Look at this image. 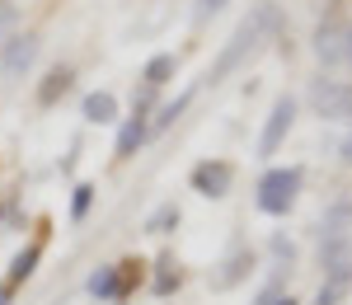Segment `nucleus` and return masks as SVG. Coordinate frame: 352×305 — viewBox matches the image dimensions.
<instances>
[{
  "instance_id": "a878e982",
  "label": "nucleus",
  "mask_w": 352,
  "mask_h": 305,
  "mask_svg": "<svg viewBox=\"0 0 352 305\" xmlns=\"http://www.w3.org/2000/svg\"><path fill=\"white\" fill-rule=\"evenodd\" d=\"M14 301V286H10V282H0V305H10Z\"/></svg>"
},
{
  "instance_id": "aec40b11",
  "label": "nucleus",
  "mask_w": 352,
  "mask_h": 305,
  "mask_svg": "<svg viewBox=\"0 0 352 305\" xmlns=\"http://www.w3.org/2000/svg\"><path fill=\"white\" fill-rule=\"evenodd\" d=\"M89 207H94V183H76L71 188V221L80 225L89 216Z\"/></svg>"
},
{
  "instance_id": "39448f33",
  "label": "nucleus",
  "mask_w": 352,
  "mask_h": 305,
  "mask_svg": "<svg viewBox=\"0 0 352 305\" xmlns=\"http://www.w3.org/2000/svg\"><path fill=\"white\" fill-rule=\"evenodd\" d=\"M230 183H235V165L230 160H202L188 174V188L197 197H212V202H221V197L230 193Z\"/></svg>"
},
{
  "instance_id": "f8f14e48",
  "label": "nucleus",
  "mask_w": 352,
  "mask_h": 305,
  "mask_svg": "<svg viewBox=\"0 0 352 305\" xmlns=\"http://www.w3.org/2000/svg\"><path fill=\"white\" fill-rule=\"evenodd\" d=\"M38 263H43V245H28V249H19L14 258H10V273H5V282L19 291L33 273H38Z\"/></svg>"
},
{
  "instance_id": "a211bd4d",
  "label": "nucleus",
  "mask_w": 352,
  "mask_h": 305,
  "mask_svg": "<svg viewBox=\"0 0 352 305\" xmlns=\"http://www.w3.org/2000/svg\"><path fill=\"white\" fill-rule=\"evenodd\" d=\"M155 268H160V273H155V282H151V286H155V296H169V291H179L184 273H179V263H174L169 253H164V258L155 263Z\"/></svg>"
},
{
  "instance_id": "7ed1b4c3",
  "label": "nucleus",
  "mask_w": 352,
  "mask_h": 305,
  "mask_svg": "<svg viewBox=\"0 0 352 305\" xmlns=\"http://www.w3.org/2000/svg\"><path fill=\"white\" fill-rule=\"evenodd\" d=\"M296 127V99L292 94H277L268 109V122H263V132H258V160H272L277 150H282V141L287 132Z\"/></svg>"
},
{
  "instance_id": "ddd939ff",
  "label": "nucleus",
  "mask_w": 352,
  "mask_h": 305,
  "mask_svg": "<svg viewBox=\"0 0 352 305\" xmlns=\"http://www.w3.org/2000/svg\"><path fill=\"white\" fill-rule=\"evenodd\" d=\"M71 80H76V76H71V66H52V71L43 76V84H38V109H52L56 99L71 89Z\"/></svg>"
},
{
  "instance_id": "bb28decb",
  "label": "nucleus",
  "mask_w": 352,
  "mask_h": 305,
  "mask_svg": "<svg viewBox=\"0 0 352 305\" xmlns=\"http://www.w3.org/2000/svg\"><path fill=\"white\" fill-rule=\"evenodd\" d=\"M272 301H277V286H268V291H263V296H258L254 305H272Z\"/></svg>"
},
{
  "instance_id": "f03ea898",
  "label": "nucleus",
  "mask_w": 352,
  "mask_h": 305,
  "mask_svg": "<svg viewBox=\"0 0 352 305\" xmlns=\"http://www.w3.org/2000/svg\"><path fill=\"white\" fill-rule=\"evenodd\" d=\"M300 174L296 165H287V169H268L263 179H258V193H254V202H258V212L263 216H287L292 207H296V197H300Z\"/></svg>"
},
{
  "instance_id": "c85d7f7f",
  "label": "nucleus",
  "mask_w": 352,
  "mask_h": 305,
  "mask_svg": "<svg viewBox=\"0 0 352 305\" xmlns=\"http://www.w3.org/2000/svg\"><path fill=\"white\" fill-rule=\"evenodd\" d=\"M0 216H5V207H0Z\"/></svg>"
},
{
  "instance_id": "393cba45",
  "label": "nucleus",
  "mask_w": 352,
  "mask_h": 305,
  "mask_svg": "<svg viewBox=\"0 0 352 305\" xmlns=\"http://www.w3.org/2000/svg\"><path fill=\"white\" fill-rule=\"evenodd\" d=\"M338 160L352 169V127H348V137H343V146H338Z\"/></svg>"
},
{
  "instance_id": "9b49d317",
  "label": "nucleus",
  "mask_w": 352,
  "mask_h": 305,
  "mask_svg": "<svg viewBox=\"0 0 352 305\" xmlns=\"http://www.w3.org/2000/svg\"><path fill=\"white\" fill-rule=\"evenodd\" d=\"M315 56H320V66H338V56H343V24L338 19H324L315 28Z\"/></svg>"
},
{
  "instance_id": "4468645a",
  "label": "nucleus",
  "mask_w": 352,
  "mask_h": 305,
  "mask_svg": "<svg viewBox=\"0 0 352 305\" xmlns=\"http://www.w3.org/2000/svg\"><path fill=\"white\" fill-rule=\"evenodd\" d=\"M179 76V56L174 52H155L151 61H146V71H141V80L151 84V89H160V84H169Z\"/></svg>"
},
{
  "instance_id": "423d86ee",
  "label": "nucleus",
  "mask_w": 352,
  "mask_h": 305,
  "mask_svg": "<svg viewBox=\"0 0 352 305\" xmlns=\"http://www.w3.org/2000/svg\"><path fill=\"white\" fill-rule=\"evenodd\" d=\"M33 61H38V33H14V38L0 43V71H5V80H24L28 71H33Z\"/></svg>"
},
{
  "instance_id": "b1692460",
  "label": "nucleus",
  "mask_w": 352,
  "mask_h": 305,
  "mask_svg": "<svg viewBox=\"0 0 352 305\" xmlns=\"http://www.w3.org/2000/svg\"><path fill=\"white\" fill-rule=\"evenodd\" d=\"M338 66L352 71V24H343V56H338Z\"/></svg>"
},
{
  "instance_id": "f257e3e1",
  "label": "nucleus",
  "mask_w": 352,
  "mask_h": 305,
  "mask_svg": "<svg viewBox=\"0 0 352 305\" xmlns=\"http://www.w3.org/2000/svg\"><path fill=\"white\" fill-rule=\"evenodd\" d=\"M272 24H277V5H258V10H254V14H249V19H244V24L230 33V43H226V52L217 56V66H212V76H207V80H212V84L226 80V76L240 66L244 56L258 47V38H263Z\"/></svg>"
},
{
  "instance_id": "5701e85b",
  "label": "nucleus",
  "mask_w": 352,
  "mask_h": 305,
  "mask_svg": "<svg viewBox=\"0 0 352 305\" xmlns=\"http://www.w3.org/2000/svg\"><path fill=\"white\" fill-rule=\"evenodd\" d=\"M272 253H277L282 263H292V258H296V245H292V240H282V235H272Z\"/></svg>"
},
{
  "instance_id": "4be33fe9",
  "label": "nucleus",
  "mask_w": 352,
  "mask_h": 305,
  "mask_svg": "<svg viewBox=\"0 0 352 305\" xmlns=\"http://www.w3.org/2000/svg\"><path fill=\"white\" fill-rule=\"evenodd\" d=\"M226 5H230V0H192V19H197V24H207V19L221 14Z\"/></svg>"
},
{
  "instance_id": "6e6552de",
  "label": "nucleus",
  "mask_w": 352,
  "mask_h": 305,
  "mask_svg": "<svg viewBox=\"0 0 352 305\" xmlns=\"http://www.w3.org/2000/svg\"><path fill=\"white\" fill-rule=\"evenodd\" d=\"M320 268L324 278H352V235L320 240Z\"/></svg>"
},
{
  "instance_id": "1a4fd4ad",
  "label": "nucleus",
  "mask_w": 352,
  "mask_h": 305,
  "mask_svg": "<svg viewBox=\"0 0 352 305\" xmlns=\"http://www.w3.org/2000/svg\"><path fill=\"white\" fill-rule=\"evenodd\" d=\"M80 117L89 122V127H109V122H118V94H109V89H89L80 99Z\"/></svg>"
},
{
  "instance_id": "cd10ccee",
  "label": "nucleus",
  "mask_w": 352,
  "mask_h": 305,
  "mask_svg": "<svg viewBox=\"0 0 352 305\" xmlns=\"http://www.w3.org/2000/svg\"><path fill=\"white\" fill-rule=\"evenodd\" d=\"M272 305H300V301H292V296H277V301H272Z\"/></svg>"
},
{
  "instance_id": "f3484780",
  "label": "nucleus",
  "mask_w": 352,
  "mask_h": 305,
  "mask_svg": "<svg viewBox=\"0 0 352 305\" xmlns=\"http://www.w3.org/2000/svg\"><path fill=\"white\" fill-rule=\"evenodd\" d=\"M249 263H254V258H249V249H235L230 258H226V273H217V278H212V286H217V291L235 286V282H240L244 273H249Z\"/></svg>"
},
{
  "instance_id": "9d476101",
  "label": "nucleus",
  "mask_w": 352,
  "mask_h": 305,
  "mask_svg": "<svg viewBox=\"0 0 352 305\" xmlns=\"http://www.w3.org/2000/svg\"><path fill=\"white\" fill-rule=\"evenodd\" d=\"M85 291H89L94 301H122V296H127V286H122V268H118V263H104L99 273H89Z\"/></svg>"
},
{
  "instance_id": "6ab92c4d",
  "label": "nucleus",
  "mask_w": 352,
  "mask_h": 305,
  "mask_svg": "<svg viewBox=\"0 0 352 305\" xmlns=\"http://www.w3.org/2000/svg\"><path fill=\"white\" fill-rule=\"evenodd\" d=\"M179 216H184V212H179L174 202H160V207L151 212V221H146V230H151V235H169V230L179 225Z\"/></svg>"
},
{
  "instance_id": "20e7f679",
  "label": "nucleus",
  "mask_w": 352,
  "mask_h": 305,
  "mask_svg": "<svg viewBox=\"0 0 352 305\" xmlns=\"http://www.w3.org/2000/svg\"><path fill=\"white\" fill-rule=\"evenodd\" d=\"M310 104H315V113H320L324 122H348V127H352V84H343V80H315Z\"/></svg>"
},
{
  "instance_id": "2eb2a0df",
  "label": "nucleus",
  "mask_w": 352,
  "mask_h": 305,
  "mask_svg": "<svg viewBox=\"0 0 352 305\" xmlns=\"http://www.w3.org/2000/svg\"><path fill=\"white\" fill-rule=\"evenodd\" d=\"M333 235H352V202H333L320 221V240H333Z\"/></svg>"
},
{
  "instance_id": "0eeeda50",
  "label": "nucleus",
  "mask_w": 352,
  "mask_h": 305,
  "mask_svg": "<svg viewBox=\"0 0 352 305\" xmlns=\"http://www.w3.org/2000/svg\"><path fill=\"white\" fill-rule=\"evenodd\" d=\"M151 141V117L146 113H132V117H118V141H113V160L127 165L136 150Z\"/></svg>"
},
{
  "instance_id": "412c9836",
  "label": "nucleus",
  "mask_w": 352,
  "mask_h": 305,
  "mask_svg": "<svg viewBox=\"0 0 352 305\" xmlns=\"http://www.w3.org/2000/svg\"><path fill=\"white\" fill-rule=\"evenodd\" d=\"M348 291H352V278H324V286H320L315 305H338Z\"/></svg>"
},
{
  "instance_id": "dca6fc26",
  "label": "nucleus",
  "mask_w": 352,
  "mask_h": 305,
  "mask_svg": "<svg viewBox=\"0 0 352 305\" xmlns=\"http://www.w3.org/2000/svg\"><path fill=\"white\" fill-rule=\"evenodd\" d=\"M188 104H192V89H184L179 99H169V104H160L155 109V117H151V132H164V127H174L184 113H188Z\"/></svg>"
}]
</instances>
